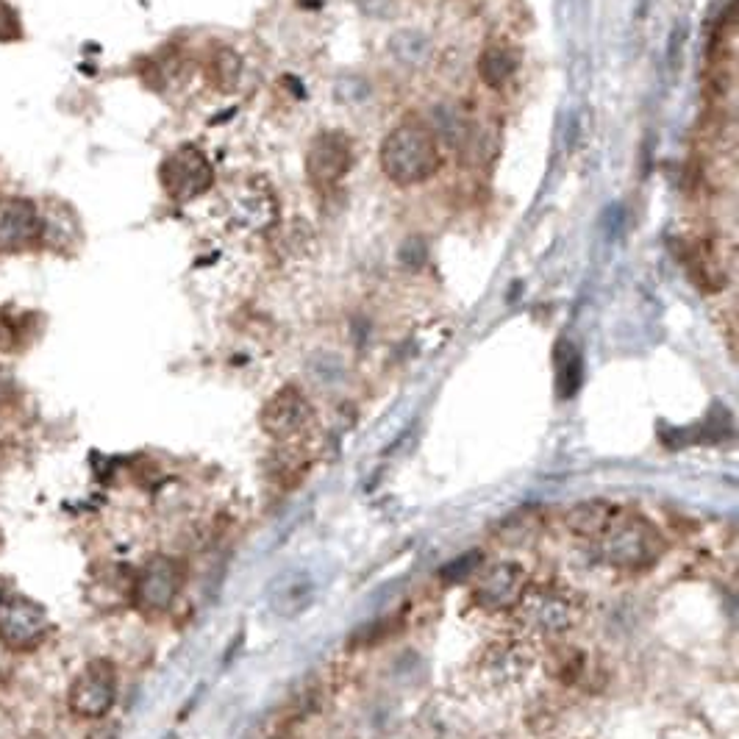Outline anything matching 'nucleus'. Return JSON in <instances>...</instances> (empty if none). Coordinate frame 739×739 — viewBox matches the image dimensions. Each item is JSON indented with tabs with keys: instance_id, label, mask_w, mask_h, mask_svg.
I'll use <instances>...</instances> for the list:
<instances>
[{
	"instance_id": "obj_1",
	"label": "nucleus",
	"mask_w": 739,
	"mask_h": 739,
	"mask_svg": "<svg viewBox=\"0 0 739 739\" xmlns=\"http://www.w3.org/2000/svg\"><path fill=\"white\" fill-rule=\"evenodd\" d=\"M381 170L398 187L423 184L439 170L434 134L420 123H403L381 142Z\"/></svg>"
},
{
	"instance_id": "obj_2",
	"label": "nucleus",
	"mask_w": 739,
	"mask_h": 739,
	"mask_svg": "<svg viewBox=\"0 0 739 739\" xmlns=\"http://www.w3.org/2000/svg\"><path fill=\"white\" fill-rule=\"evenodd\" d=\"M598 556L620 570H645L664 551L659 528L639 514H614L609 526L598 534Z\"/></svg>"
},
{
	"instance_id": "obj_3",
	"label": "nucleus",
	"mask_w": 739,
	"mask_h": 739,
	"mask_svg": "<svg viewBox=\"0 0 739 739\" xmlns=\"http://www.w3.org/2000/svg\"><path fill=\"white\" fill-rule=\"evenodd\" d=\"M520 637L556 639L564 637L578 620V601L573 592L553 584H528L514 603Z\"/></svg>"
},
{
	"instance_id": "obj_4",
	"label": "nucleus",
	"mask_w": 739,
	"mask_h": 739,
	"mask_svg": "<svg viewBox=\"0 0 739 739\" xmlns=\"http://www.w3.org/2000/svg\"><path fill=\"white\" fill-rule=\"evenodd\" d=\"M48 628L51 620L42 603L20 592L0 595V642L9 651H34L48 637Z\"/></svg>"
},
{
	"instance_id": "obj_5",
	"label": "nucleus",
	"mask_w": 739,
	"mask_h": 739,
	"mask_svg": "<svg viewBox=\"0 0 739 739\" xmlns=\"http://www.w3.org/2000/svg\"><path fill=\"white\" fill-rule=\"evenodd\" d=\"M534 667V648L526 637H503L478 656V676L492 689L520 684Z\"/></svg>"
},
{
	"instance_id": "obj_6",
	"label": "nucleus",
	"mask_w": 739,
	"mask_h": 739,
	"mask_svg": "<svg viewBox=\"0 0 739 739\" xmlns=\"http://www.w3.org/2000/svg\"><path fill=\"white\" fill-rule=\"evenodd\" d=\"M184 564L173 556H153L134 578V603L142 612H167L184 587Z\"/></svg>"
},
{
	"instance_id": "obj_7",
	"label": "nucleus",
	"mask_w": 739,
	"mask_h": 739,
	"mask_svg": "<svg viewBox=\"0 0 739 739\" xmlns=\"http://www.w3.org/2000/svg\"><path fill=\"white\" fill-rule=\"evenodd\" d=\"M117 701V676L114 664L106 659L87 664V670L70 687V712L84 720H101L112 712Z\"/></svg>"
},
{
	"instance_id": "obj_8",
	"label": "nucleus",
	"mask_w": 739,
	"mask_h": 739,
	"mask_svg": "<svg viewBox=\"0 0 739 739\" xmlns=\"http://www.w3.org/2000/svg\"><path fill=\"white\" fill-rule=\"evenodd\" d=\"M314 426L312 403L303 398L301 389L284 387L262 409V428L276 442H298Z\"/></svg>"
},
{
	"instance_id": "obj_9",
	"label": "nucleus",
	"mask_w": 739,
	"mask_h": 739,
	"mask_svg": "<svg viewBox=\"0 0 739 739\" xmlns=\"http://www.w3.org/2000/svg\"><path fill=\"white\" fill-rule=\"evenodd\" d=\"M162 187L173 201H192L212 187V164L198 148H181L162 162Z\"/></svg>"
},
{
	"instance_id": "obj_10",
	"label": "nucleus",
	"mask_w": 739,
	"mask_h": 739,
	"mask_svg": "<svg viewBox=\"0 0 739 739\" xmlns=\"http://www.w3.org/2000/svg\"><path fill=\"white\" fill-rule=\"evenodd\" d=\"M528 587L526 570L514 562H498L487 567L478 576L476 587H473V603L481 612H501V609H512L514 603L520 601L523 589Z\"/></svg>"
},
{
	"instance_id": "obj_11",
	"label": "nucleus",
	"mask_w": 739,
	"mask_h": 739,
	"mask_svg": "<svg viewBox=\"0 0 739 739\" xmlns=\"http://www.w3.org/2000/svg\"><path fill=\"white\" fill-rule=\"evenodd\" d=\"M353 164L351 139L342 131H323L317 134L312 148L306 153V173L317 187H334L339 178L348 176Z\"/></svg>"
},
{
	"instance_id": "obj_12",
	"label": "nucleus",
	"mask_w": 739,
	"mask_h": 739,
	"mask_svg": "<svg viewBox=\"0 0 739 739\" xmlns=\"http://www.w3.org/2000/svg\"><path fill=\"white\" fill-rule=\"evenodd\" d=\"M42 220L28 201L0 203V251H17L37 239Z\"/></svg>"
},
{
	"instance_id": "obj_13",
	"label": "nucleus",
	"mask_w": 739,
	"mask_h": 739,
	"mask_svg": "<svg viewBox=\"0 0 739 739\" xmlns=\"http://www.w3.org/2000/svg\"><path fill=\"white\" fill-rule=\"evenodd\" d=\"M614 514H617V509H614L612 503L587 501L573 506V509L567 512V517H564V523H567V528H570L576 537L598 539V534L609 526V520H612Z\"/></svg>"
},
{
	"instance_id": "obj_14",
	"label": "nucleus",
	"mask_w": 739,
	"mask_h": 739,
	"mask_svg": "<svg viewBox=\"0 0 739 739\" xmlns=\"http://www.w3.org/2000/svg\"><path fill=\"white\" fill-rule=\"evenodd\" d=\"M389 53L392 59L403 67H423L431 56V39L423 31L414 28H403L389 39Z\"/></svg>"
},
{
	"instance_id": "obj_15",
	"label": "nucleus",
	"mask_w": 739,
	"mask_h": 739,
	"mask_svg": "<svg viewBox=\"0 0 739 739\" xmlns=\"http://www.w3.org/2000/svg\"><path fill=\"white\" fill-rule=\"evenodd\" d=\"M514 70H517V59L503 45H489L478 59V76L492 89L503 87L514 76Z\"/></svg>"
},
{
	"instance_id": "obj_16",
	"label": "nucleus",
	"mask_w": 739,
	"mask_h": 739,
	"mask_svg": "<svg viewBox=\"0 0 739 739\" xmlns=\"http://www.w3.org/2000/svg\"><path fill=\"white\" fill-rule=\"evenodd\" d=\"M556 370H559V395L562 398H573L578 389H581V384H584V359H581V353L570 342L559 345Z\"/></svg>"
},
{
	"instance_id": "obj_17",
	"label": "nucleus",
	"mask_w": 739,
	"mask_h": 739,
	"mask_svg": "<svg viewBox=\"0 0 739 739\" xmlns=\"http://www.w3.org/2000/svg\"><path fill=\"white\" fill-rule=\"evenodd\" d=\"M239 76H242V59H239V56L234 51H228V48H223V51H220V53H217V56H214V62H212V81H214V84H217V89H223V92H228V89L237 87Z\"/></svg>"
},
{
	"instance_id": "obj_18",
	"label": "nucleus",
	"mask_w": 739,
	"mask_h": 739,
	"mask_svg": "<svg viewBox=\"0 0 739 739\" xmlns=\"http://www.w3.org/2000/svg\"><path fill=\"white\" fill-rule=\"evenodd\" d=\"M437 120L442 137L448 139L451 145H456V148H462L464 139L470 137V126H467V120H464L462 114L456 112V109H448V106H439Z\"/></svg>"
},
{
	"instance_id": "obj_19",
	"label": "nucleus",
	"mask_w": 739,
	"mask_h": 739,
	"mask_svg": "<svg viewBox=\"0 0 739 739\" xmlns=\"http://www.w3.org/2000/svg\"><path fill=\"white\" fill-rule=\"evenodd\" d=\"M370 95V87H367V81L359 76H342L337 81V98L339 101L351 103V106H359Z\"/></svg>"
},
{
	"instance_id": "obj_20",
	"label": "nucleus",
	"mask_w": 739,
	"mask_h": 739,
	"mask_svg": "<svg viewBox=\"0 0 739 739\" xmlns=\"http://www.w3.org/2000/svg\"><path fill=\"white\" fill-rule=\"evenodd\" d=\"M426 256H428V251H426V242H423V239L414 237V239H406V242H403L401 262L406 264V267H414V270H417V267H423V264H426Z\"/></svg>"
},
{
	"instance_id": "obj_21",
	"label": "nucleus",
	"mask_w": 739,
	"mask_h": 739,
	"mask_svg": "<svg viewBox=\"0 0 739 739\" xmlns=\"http://www.w3.org/2000/svg\"><path fill=\"white\" fill-rule=\"evenodd\" d=\"M478 559H481L478 553H467V556H462V559H456L451 567H445V570H442V578H453V581H462L464 576H470V573L476 570Z\"/></svg>"
},
{
	"instance_id": "obj_22",
	"label": "nucleus",
	"mask_w": 739,
	"mask_h": 739,
	"mask_svg": "<svg viewBox=\"0 0 739 739\" xmlns=\"http://www.w3.org/2000/svg\"><path fill=\"white\" fill-rule=\"evenodd\" d=\"M359 3V9L364 14H370V17H387L392 12V3L395 0H356Z\"/></svg>"
},
{
	"instance_id": "obj_23",
	"label": "nucleus",
	"mask_w": 739,
	"mask_h": 739,
	"mask_svg": "<svg viewBox=\"0 0 739 739\" xmlns=\"http://www.w3.org/2000/svg\"><path fill=\"white\" fill-rule=\"evenodd\" d=\"M684 39H687V23H678V28H673V37H670V62H673L676 51L684 48Z\"/></svg>"
}]
</instances>
